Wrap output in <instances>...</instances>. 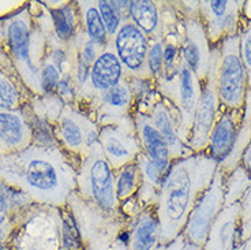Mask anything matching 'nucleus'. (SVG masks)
<instances>
[{
  "label": "nucleus",
  "instance_id": "f257e3e1",
  "mask_svg": "<svg viewBox=\"0 0 251 250\" xmlns=\"http://www.w3.org/2000/svg\"><path fill=\"white\" fill-rule=\"evenodd\" d=\"M79 163L56 145L0 156V178L43 204L63 206L76 190Z\"/></svg>",
  "mask_w": 251,
  "mask_h": 250
},
{
  "label": "nucleus",
  "instance_id": "f03ea898",
  "mask_svg": "<svg viewBox=\"0 0 251 250\" xmlns=\"http://www.w3.org/2000/svg\"><path fill=\"white\" fill-rule=\"evenodd\" d=\"M217 167L219 163L206 152L172 162L157 202L161 246H168L182 234L188 215L210 186Z\"/></svg>",
  "mask_w": 251,
  "mask_h": 250
},
{
  "label": "nucleus",
  "instance_id": "7ed1b4c3",
  "mask_svg": "<svg viewBox=\"0 0 251 250\" xmlns=\"http://www.w3.org/2000/svg\"><path fill=\"white\" fill-rule=\"evenodd\" d=\"M75 193L101 212L125 218L120 213V204L115 190V169L99 142L90 148L78 168Z\"/></svg>",
  "mask_w": 251,
  "mask_h": 250
},
{
  "label": "nucleus",
  "instance_id": "20e7f679",
  "mask_svg": "<svg viewBox=\"0 0 251 250\" xmlns=\"http://www.w3.org/2000/svg\"><path fill=\"white\" fill-rule=\"evenodd\" d=\"M71 218L85 250H112L119 239L126 241L128 220L101 212L74 192L70 195Z\"/></svg>",
  "mask_w": 251,
  "mask_h": 250
},
{
  "label": "nucleus",
  "instance_id": "39448f33",
  "mask_svg": "<svg viewBox=\"0 0 251 250\" xmlns=\"http://www.w3.org/2000/svg\"><path fill=\"white\" fill-rule=\"evenodd\" d=\"M217 94L220 107L226 110H243L249 92V78L240 54L239 34L224 38L219 44Z\"/></svg>",
  "mask_w": 251,
  "mask_h": 250
},
{
  "label": "nucleus",
  "instance_id": "423d86ee",
  "mask_svg": "<svg viewBox=\"0 0 251 250\" xmlns=\"http://www.w3.org/2000/svg\"><path fill=\"white\" fill-rule=\"evenodd\" d=\"M177 4L182 19V60L203 82L210 66L212 47L198 15V1H180Z\"/></svg>",
  "mask_w": 251,
  "mask_h": 250
},
{
  "label": "nucleus",
  "instance_id": "0eeeda50",
  "mask_svg": "<svg viewBox=\"0 0 251 250\" xmlns=\"http://www.w3.org/2000/svg\"><path fill=\"white\" fill-rule=\"evenodd\" d=\"M135 107L145 112L170 146L172 160L191 156L194 152L182 138V119L175 106L157 89L144 94L135 101Z\"/></svg>",
  "mask_w": 251,
  "mask_h": 250
},
{
  "label": "nucleus",
  "instance_id": "6e6552de",
  "mask_svg": "<svg viewBox=\"0 0 251 250\" xmlns=\"http://www.w3.org/2000/svg\"><path fill=\"white\" fill-rule=\"evenodd\" d=\"M219 45L212 48L210 66L205 81L202 82V92L195 108L193 127L190 133L188 146L194 153L206 152L209 136L217 120L220 112V100L217 94V64H219Z\"/></svg>",
  "mask_w": 251,
  "mask_h": 250
},
{
  "label": "nucleus",
  "instance_id": "1a4fd4ad",
  "mask_svg": "<svg viewBox=\"0 0 251 250\" xmlns=\"http://www.w3.org/2000/svg\"><path fill=\"white\" fill-rule=\"evenodd\" d=\"M99 127V144L115 171L137 160L142 149L131 113L111 119Z\"/></svg>",
  "mask_w": 251,
  "mask_h": 250
},
{
  "label": "nucleus",
  "instance_id": "9d476101",
  "mask_svg": "<svg viewBox=\"0 0 251 250\" xmlns=\"http://www.w3.org/2000/svg\"><path fill=\"white\" fill-rule=\"evenodd\" d=\"M224 178L226 174L217 167L213 181L201 198L197 201L182 232L186 241L201 249L206 242L213 222L224 208Z\"/></svg>",
  "mask_w": 251,
  "mask_h": 250
},
{
  "label": "nucleus",
  "instance_id": "9b49d317",
  "mask_svg": "<svg viewBox=\"0 0 251 250\" xmlns=\"http://www.w3.org/2000/svg\"><path fill=\"white\" fill-rule=\"evenodd\" d=\"M243 7L245 0L198 1V15L212 48L224 38L239 34L243 26Z\"/></svg>",
  "mask_w": 251,
  "mask_h": 250
},
{
  "label": "nucleus",
  "instance_id": "f8f14e48",
  "mask_svg": "<svg viewBox=\"0 0 251 250\" xmlns=\"http://www.w3.org/2000/svg\"><path fill=\"white\" fill-rule=\"evenodd\" d=\"M156 89L177 110L182 119V138L184 144L188 145L195 108L202 92V82L183 63L175 78L171 81H158Z\"/></svg>",
  "mask_w": 251,
  "mask_h": 250
},
{
  "label": "nucleus",
  "instance_id": "ddd939ff",
  "mask_svg": "<svg viewBox=\"0 0 251 250\" xmlns=\"http://www.w3.org/2000/svg\"><path fill=\"white\" fill-rule=\"evenodd\" d=\"M99 125L88 115L66 104L56 123V136L63 149L81 164L90 148L99 142Z\"/></svg>",
  "mask_w": 251,
  "mask_h": 250
},
{
  "label": "nucleus",
  "instance_id": "4468645a",
  "mask_svg": "<svg viewBox=\"0 0 251 250\" xmlns=\"http://www.w3.org/2000/svg\"><path fill=\"white\" fill-rule=\"evenodd\" d=\"M112 47L119 57L126 73V78L151 80L146 62L151 40L139 28L126 19L112 38Z\"/></svg>",
  "mask_w": 251,
  "mask_h": 250
},
{
  "label": "nucleus",
  "instance_id": "2eb2a0df",
  "mask_svg": "<svg viewBox=\"0 0 251 250\" xmlns=\"http://www.w3.org/2000/svg\"><path fill=\"white\" fill-rule=\"evenodd\" d=\"M131 115L137 127L142 153L151 159L157 169L160 171V174L165 178L170 171L171 164L174 162L171 157L170 146L167 144L165 138L157 130L156 126L151 123L149 116L135 106L132 108Z\"/></svg>",
  "mask_w": 251,
  "mask_h": 250
},
{
  "label": "nucleus",
  "instance_id": "dca6fc26",
  "mask_svg": "<svg viewBox=\"0 0 251 250\" xmlns=\"http://www.w3.org/2000/svg\"><path fill=\"white\" fill-rule=\"evenodd\" d=\"M243 110H226L220 107L219 116L209 136L206 153L216 162L221 163L229 156L238 138L243 120Z\"/></svg>",
  "mask_w": 251,
  "mask_h": 250
},
{
  "label": "nucleus",
  "instance_id": "f3484780",
  "mask_svg": "<svg viewBox=\"0 0 251 250\" xmlns=\"http://www.w3.org/2000/svg\"><path fill=\"white\" fill-rule=\"evenodd\" d=\"M126 242L130 250H160V220L157 205L144 206L128 220Z\"/></svg>",
  "mask_w": 251,
  "mask_h": 250
},
{
  "label": "nucleus",
  "instance_id": "a211bd4d",
  "mask_svg": "<svg viewBox=\"0 0 251 250\" xmlns=\"http://www.w3.org/2000/svg\"><path fill=\"white\" fill-rule=\"evenodd\" d=\"M240 245V202L224 206L210 227L202 250H236Z\"/></svg>",
  "mask_w": 251,
  "mask_h": 250
},
{
  "label": "nucleus",
  "instance_id": "6ab92c4d",
  "mask_svg": "<svg viewBox=\"0 0 251 250\" xmlns=\"http://www.w3.org/2000/svg\"><path fill=\"white\" fill-rule=\"evenodd\" d=\"M126 81V73L119 57L116 56L112 47V40L101 51L96 62L92 64L90 77L86 88L82 90H90L94 93L105 92ZM81 90V92H82Z\"/></svg>",
  "mask_w": 251,
  "mask_h": 250
},
{
  "label": "nucleus",
  "instance_id": "aec40b11",
  "mask_svg": "<svg viewBox=\"0 0 251 250\" xmlns=\"http://www.w3.org/2000/svg\"><path fill=\"white\" fill-rule=\"evenodd\" d=\"M128 21L144 31L149 40L163 37L161 1L131 0L128 8Z\"/></svg>",
  "mask_w": 251,
  "mask_h": 250
},
{
  "label": "nucleus",
  "instance_id": "412c9836",
  "mask_svg": "<svg viewBox=\"0 0 251 250\" xmlns=\"http://www.w3.org/2000/svg\"><path fill=\"white\" fill-rule=\"evenodd\" d=\"M30 129L15 111H0V144L10 152H22L30 141Z\"/></svg>",
  "mask_w": 251,
  "mask_h": 250
},
{
  "label": "nucleus",
  "instance_id": "4be33fe9",
  "mask_svg": "<svg viewBox=\"0 0 251 250\" xmlns=\"http://www.w3.org/2000/svg\"><path fill=\"white\" fill-rule=\"evenodd\" d=\"M7 36L15 60L24 63L27 73H30L31 75H38L40 78L41 71L31 60V33L27 21L24 17H17L11 21L7 29Z\"/></svg>",
  "mask_w": 251,
  "mask_h": 250
},
{
  "label": "nucleus",
  "instance_id": "5701e85b",
  "mask_svg": "<svg viewBox=\"0 0 251 250\" xmlns=\"http://www.w3.org/2000/svg\"><path fill=\"white\" fill-rule=\"evenodd\" d=\"M50 17L53 21V29L57 40L66 44H71L82 30L81 14L76 1L50 8Z\"/></svg>",
  "mask_w": 251,
  "mask_h": 250
},
{
  "label": "nucleus",
  "instance_id": "b1692460",
  "mask_svg": "<svg viewBox=\"0 0 251 250\" xmlns=\"http://www.w3.org/2000/svg\"><path fill=\"white\" fill-rule=\"evenodd\" d=\"M76 4L81 14L82 30L85 31L86 37L97 45H100L101 48H105L109 44L111 38L108 36L105 25L99 13L97 1L83 0V1H76Z\"/></svg>",
  "mask_w": 251,
  "mask_h": 250
},
{
  "label": "nucleus",
  "instance_id": "393cba45",
  "mask_svg": "<svg viewBox=\"0 0 251 250\" xmlns=\"http://www.w3.org/2000/svg\"><path fill=\"white\" fill-rule=\"evenodd\" d=\"M251 142V90L247 92V97H246L245 103V112H243V120H242V125L239 129L238 138H236V142L233 145L232 152L229 153V156L226 157V160L219 164V168L224 172L228 174L231 172L242 159L243 152L247 148V145Z\"/></svg>",
  "mask_w": 251,
  "mask_h": 250
},
{
  "label": "nucleus",
  "instance_id": "a878e982",
  "mask_svg": "<svg viewBox=\"0 0 251 250\" xmlns=\"http://www.w3.org/2000/svg\"><path fill=\"white\" fill-rule=\"evenodd\" d=\"M142 186V174L137 160L115 171V190L119 204L138 194Z\"/></svg>",
  "mask_w": 251,
  "mask_h": 250
},
{
  "label": "nucleus",
  "instance_id": "bb28decb",
  "mask_svg": "<svg viewBox=\"0 0 251 250\" xmlns=\"http://www.w3.org/2000/svg\"><path fill=\"white\" fill-rule=\"evenodd\" d=\"M251 183V175L249 171L238 164L235 168L226 174L224 178V206L240 202Z\"/></svg>",
  "mask_w": 251,
  "mask_h": 250
},
{
  "label": "nucleus",
  "instance_id": "cd10ccee",
  "mask_svg": "<svg viewBox=\"0 0 251 250\" xmlns=\"http://www.w3.org/2000/svg\"><path fill=\"white\" fill-rule=\"evenodd\" d=\"M97 8H99V13L102 18V22L105 25L108 36L112 40L120 29V26L123 25V22L128 18L120 11L118 1H115V0H97Z\"/></svg>",
  "mask_w": 251,
  "mask_h": 250
},
{
  "label": "nucleus",
  "instance_id": "c85d7f7f",
  "mask_svg": "<svg viewBox=\"0 0 251 250\" xmlns=\"http://www.w3.org/2000/svg\"><path fill=\"white\" fill-rule=\"evenodd\" d=\"M148 73L151 80L154 83L160 81L164 75V44L161 38L151 40V47L148 52V62H146Z\"/></svg>",
  "mask_w": 251,
  "mask_h": 250
},
{
  "label": "nucleus",
  "instance_id": "c756f323",
  "mask_svg": "<svg viewBox=\"0 0 251 250\" xmlns=\"http://www.w3.org/2000/svg\"><path fill=\"white\" fill-rule=\"evenodd\" d=\"M18 106V90L6 75L0 74V111H14Z\"/></svg>",
  "mask_w": 251,
  "mask_h": 250
},
{
  "label": "nucleus",
  "instance_id": "7c9ffc66",
  "mask_svg": "<svg viewBox=\"0 0 251 250\" xmlns=\"http://www.w3.org/2000/svg\"><path fill=\"white\" fill-rule=\"evenodd\" d=\"M251 238V183L240 200V244Z\"/></svg>",
  "mask_w": 251,
  "mask_h": 250
},
{
  "label": "nucleus",
  "instance_id": "2f4dec72",
  "mask_svg": "<svg viewBox=\"0 0 251 250\" xmlns=\"http://www.w3.org/2000/svg\"><path fill=\"white\" fill-rule=\"evenodd\" d=\"M239 38H240V54L249 78V90H251V19L242 26L239 31Z\"/></svg>",
  "mask_w": 251,
  "mask_h": 250
},
{
  "label": "nucleus",
  "instance_id": "473e14b6",
  "mask_svg": "<svg viewBox=\"0 0 251 250\" xmlns=\"http://www.w3.org/2000/svg\"><path fill=\"white\" fill-rule=\"evenodd\" d=\"M60 80H62L60 71L52 63L48 62L40 73V89L47 94L56 93Z\"/></svg>",
  "mask_w": 251,
  "mask_h": 250
},
{
  "label": "nucleus",
  "instance_id": "72a5a7b5",
  "mask_svg": "<svg viewBox=\"0 0 251 250\" xmlns=\"http://www.w3.org/2000/svg\"><path fill=\"white\" fill-rule=\"evenodd\" d=\"M13 211V206L8 200L6 183H1L0 185V225H10V218Z\"/></svg>",
  "mask_w": 251,
  "mask_h": 250
},
{
  "label": "nucleus",
  "instance_id": "f704fd0d",
  "mask_svg": "<svg viewBox=\"0 0 251 250\" xmlns=\"http://www.w3.org/2000/svg\"><path fill=\"white\" fill-rule=\"evenodd\" d=\"M165 250H202L201 248L195 246V245L190 244L186 241V238L183 237L182 234L176 238L175 241H172L168 246H165Z\"/></svg>",
  "mask_w": 251,
  "mask_h": 250
},
{
  "label": "nucleus",
  "instance_id": "c9c22d12",
  "mask_svg": "<svg viewBox=\"0 0 251 250\" xmlns=\"http://www.w3.org/2000/svg\"><path fill=\"white\" fill-rule=\"evenodd\" d=\"M239 164H242L251 175V142L247 145V148H246L245 152H243V155H242V159H240V163H239Z\"/></svg>",
  "mask_w": 251,
  "mask_h": 250
},
{
  "label": "nucleus",
  "instance_id": "e433bc0d",
  "mask_svg": "<svg viewBox=\"0 0 251 250\" xmlns=\"http://www.w3.org/2000/svg\"><path fill=\"white\" fill-rule=\"evenodd\" d=\"M13 227L11 225H0V244H6L11 237Z\"/></svg>",
  "mask_w": 251,
  "mask_h": 250
},
{
  "label": "nucleus",
  "instance_id": "4c0bfd02",
  "mask_svg": "<svg viewBox=\"0 0 251 250\" xmlns=\"http://www.w3.org/2000/svg\"><path fill=\"white\" fill-rule=\"evenodd\" d=\"M112 250H130L128 249V246H127V242H126L125 239H119L116 245L113 246Z\"/></svg>",
  "mask_w": 251,
  "mask_h": 250
},
{
  "label": "nucleus",
  "instance_id": "58836bf2",
  "mask_svg": "<svg viewBox=\"0 0 251 250\" xmlns=\"http://www.w3.org/2000/svg\"><path fill=\"white\" fill-rule=\"evenodd\" d=\"M236 250H251V238H249L247 241H245L243 244H240Z\"/></svg>",
  "mask_w": 251,
  "mask_h": 250
},
{
  "label": "nucleus",
  "instance_id": "ea45409f",
  "mask_svg": "<svg viewBox=\"0 0 251 250\" xmlns=\"http://www.w3.org/2000/svg\"><path fill=\"white\" fill-rule=\"evenodd\" d=\"M0 250H8L7 249L6 244H0Z\"/></svg>",
  "mask_w": 251,
  "mask_h": 250
},
{
  "label": "nucleus",
  "instance_id": "a19ab883",
  "mask_svg": "<svg viewBox=\"0 0 251 250\" xmlns=\"http://www.w3.org/2000/svg\"><path fill=\"white\" fill-rule=\"evenodd\" d=\"M160 250H165V246H161V249Z\"/></svg>",
  "mask_w": 251,
  "mask_h": 250
}]
</instances>
